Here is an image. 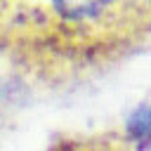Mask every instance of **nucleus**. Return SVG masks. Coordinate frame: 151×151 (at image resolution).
Returning a JSON list of instances; mask_svg holds the SVG:
<instances>
[{"label":"nucleus","mask_w":151,"mask_h":151,"mask_svg":"<svg viewBox=\"0 0 151 151\" xmlns=\"http://www.w3.org/2000/svg\"><path fill=\"white\" fill-rule=\"evenodd\" d=\"M0 31L50 59H111L151 33V0H0Z\"/></svg>","instance_id":"f257e3e1"}]
</instances>
